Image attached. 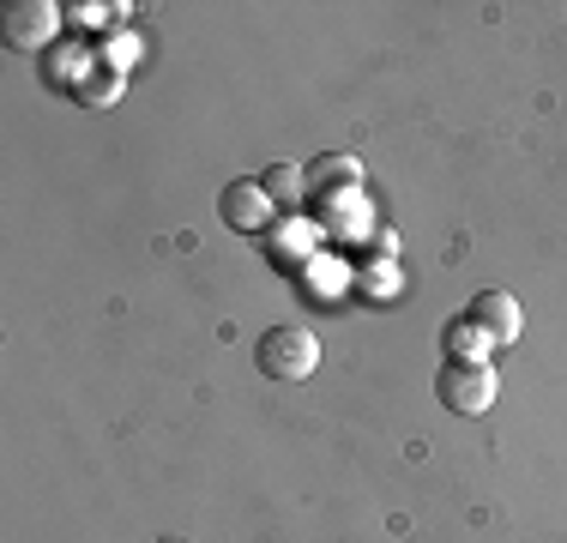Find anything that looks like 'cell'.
<instances>
[{"label": "cell", "instance_id": "cell-1", "mask_svg": "<svg viewBox=\"0 0 567 543\" xmlns=\"http://www.w3.org/2000/svg\"><path fill=\"white\" fill-rule=\"evenodd\" d=\"M495 392H502V380H495L489 362H447V369L435 375V399L447 404L453 417H483L495 404Z\"/></svg>", "mask_w": 567, "mask_h": 543}, {"label": "cell", "instance_id": "cell-2", "mask_svg": "<svg viewBox=\"0 0 567 543\" xmlns=\"http://www.w3.org/2000/svg\"><path fill=\"white\" fill-rule=\"evenodd\" d=\"M260 369L272 380H308L320 369V338L308 326H272L260 338Z\"/></svg>", "mask_w": 567, "mask_h": 543}, {"label": "cell", "instance_id": "cell-3", "mask_svg": "<svg viewBox=\"0 0 567 543\" xmlns=\"http://www.w3.org/2000/svg\"><path fill=\"white\" fill-rule=\"evenodd\" d=\"M0 31H7L12 49L37 54L49 37L61 31V7H55V0H12V7L0 12Z\"/></svg>", "mask_w": 567, "mask_h": 543}, {"label": "cell", "instance_id": "cell-4", "mask_svg": "<svg viewBox=\"0 0 567 543\" xmlns=\"http://www.w3.org/2000/svg\"><path fill=\"white\" fill-rule=\"evenodd\" d=\"M218 212H224V224H229V229H266V224L278 217L272 194H266L260 182H229V187H224V199H218Z\"/></svg>", "mask_w": 567, "mask_h": 543}, {"label": "cell", "instance_id": "cell-5", "mask_svg": "<svg viewBox=\"0 0 567 543\" xmlns=\"http://www.w3.org/2000/svg\"><path fill=\"white\" fill-rule=\"evenodd\" d=\"M471 326H483L489 332V345H513L519 338V326H525V315H519V303H513L507 290H483V296H471V315H465Z\"/></svg>", "mask_w": 567, "mask_h": 543}, {"label": "cell", "instance_id": "cell-6", "mask_svg": "<svg viewBox=\"0 0 567 543\" xmlns=\"http://www.w3.org/2000/svg\"><path fill=\"white\" fill-rule=\"evenodd\" d=\"M260 187L272 194L278 212H296V206H302V194H308V170H302V163H272V170L260 175Z\"/></svg>", "mask_w": 567, "mask_h": 543}, {"label": "cell", "instance_id": "cell-7", "mask_svg": "<svg viewBox=\"0 0 567 543\" xmlns=\"http://www.w3.org/2000/svg\"><path fill=\"white\" fill-rule=\"evenodd\" d=\"M489 332L483 326H471V320H453L447 326V362H489Z\"/></svg>", "mask_w": 567, "mask_h": 543}, {"label": "cell", "instance_id": "cell-8", "mask_svg": "<svg viewBox=\"0 0 567 543\" xmlns=\"http://www.w3.org/2000/svg\"><path fill=\"white\" fill-rule=\"evenodd\" d=\"M315 182H357V170H350V163H320Z\"/></svg>", "mask_w": 567, "mask_h": 543}, {"label": "cell", "instance_id": "cell-9", "mask_svg": "<svg viewBox=\"0 0 567 543\" xmlns=\"http://www.w3.org/2000/svg\"><path fill=\"white\" fill-rule=\"evenodd\" d=\"M115 91H121V79H97V85H85V91H79V98H91V103H110Z\"/></svg>", "mask_w": 567, "mask_h": 543}, {"label": "cell", "instance_id": "cell-10", "mask_svg": "<svg viewBox=\"0 0 567 543\" xmlns=\"http://www.w3.org/2000/svg\"><path fill=\"white\" fill-rule=\"evenodd\" d=\"M157 543H182V537H157Z\"/></svg>", "mask_w": 567, "mask_h": 543}]
</instances>
